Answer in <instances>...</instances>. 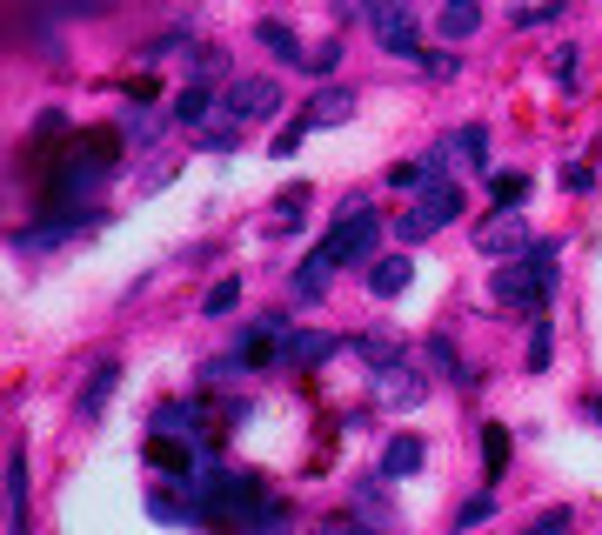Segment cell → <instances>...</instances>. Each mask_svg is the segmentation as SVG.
Here are the masks:
<instances>
[{"instance_id": "obj_2", "label": "cell", "mask_w": 602, "mask_h": 535, "mask_svg": "<svg viewBox=\"0 0 602 535\" xmlns=\"http://www.w3.org/2000/svg\"><path fill=\"white\" fill-rule=\"evenodd\" d=\"M556 254H562L556 241H536L523 261H502V268H495V302L536 321V315L549 308V288H556V268H549Z\"/></svg>"}, {"instance_id": "obj_12", "label": "cell", "mask_w": 602, "mask_h": 535, "mask_svg": "<svg viewBox=\"0 0 602 535\" xmlns=\"http://www.w3.org/2000/svg\"><path fill=\"white\" fill-rule=\"evenodd\" d=\"M328 275H335V261L315 248V254L302 261V275H295V302H321V295H328Z\"/></svg>"}, {"instance_id": "obj_14", "label": "cell", "mask_w": 602, "mask_h": 535, "mask_svg": "<svg viewBox=\"0 0 602 535\" xmlns=\"http://www.w3.org/2000/svg\"><path fill=\"white\" fill-rule=\"evenodd\" d=\"M8 522L28 528V456H21V449L8 456Z\"/></svg>"}, {"instance_id": "obj_18", "label": "cell", "mask_w": 602, "mask_h": 535, "mask_svg": "<svg viewBox=\"0 0 602 535\" xmlns=\"http://www.w3.org/2000/svg\"><path fill=\"white\" fill-rule=\"evenodd\" d=\"M114 382H121V362H101V369L88 375V395H80V415H101V408H108V395H114Z\"/></svg>"}, {"instance_id": "obj_30", "label": "cell", "mask_w": 602, "mask_h": 535, "mask_svg": "<svg viewBox=\"0 0 602 535\" xmlns=\"http://www.w3.org/2000/svg\"><path fill=\"white\" fill-rule=\"evenodd\" d=\"M489 509H495V502H489V495H475V502H462V515H456V522H462V528H469V522H489Z\"/></svg>"}, {"instance_id": "obj_13", "label": "cell", "mask_w": 602, "mask_h": 535, "mask_svg": "<svg viewBox=\"0 0 602 535\" xmlns=\"http://www.w3.org/2000/svg\"><path fill=\"white\" fill-rule=\"evenodd\" d=\"M349 114H355V95H349V87H321L308 128H335V121H349Z\"/></svg>"}, {"instance_id": "obj_32", "label": "cell", "mask_w": 602, "mask_h": 535, "mask_svg": "<svg viewBox=\"0 0 602 535\" xmlns=\"http://www.w3.org/2000/svg\"><path fill=\"white\" fill-rule=\"evenodd\" d=\"M335 61H341V47H315V54H308V67H315V74H328Z\"/></svg>"}, {"instance_id": "obj_3", "label": "cell", "mask_w": 602, "mask_h": 535, "mask_svg": "<svg viewBox=\"0 0 602 535\" xmlns=\"http://www.w3.org/2000/svg\"><path fill=\"white\" fill-rule=\"evenodd\" d=\"M456 215H469V201H462V188L449 182V174H436L428 188H415V208L395 215V234H402V241H428L436 228H449Z\"/></svg>"}, {"instance_id": "obj_25", "label": "cell", "mask_w": 602, "mask_h": 535, "mask_svg": "<svg viewBox=\"0 0 602 535\" xmlns=\"http://www.w3.org/2000/svg\"><path fill=\"white\" fill-rule=\"evenodd\" d=\"M234 302H241V282L228 275V282H215V288H208V302H201V308H208V315H228Z\"/></svg>"}, {"instance_id": "obj_21", "label": "cell", "mask_w": 602, "mask_h": 535, "mask_svg": "<svg viewBox=\"0 0 602 535\" xmlns=\"http://www.w3.org/2000/svg\"><path fill=\"white\" fill-rule=\"evenodd\" d=\"M475 241H482L489 254H502V248H523L529 234H523V221H515V215H508V221H482V234H475Z\"/></svg>"}, {"instance_id": "obj_15", "label": "cell", "mask_w": 602, "mask_h": 535, "mask_svg": "<svg viewBox=\"0 0 602 535\" xmlns=\"http://www.w3.org/2000/svg\"><path fill=\"white\" fill-rule=\"evenodd\" d=\"M415 469H422V441L415 435H395L388 449H382V476L395 482V476H415Z\"/></svg>"}, {"instance_id": "obj_4", "label": "cell", "mask_w": 602, "mask_h": 535, "mask_svg": "<svg viewBox=\"0 0 602 535\" xmlns=\"http://www.w3.org/2000/svg\"><path fill=\"white\" fill-rule=\"evenodd\" d=\"M375 234H382V221L369 215V208H341V221L328 228V241H321V254L341 268V261H349V268H362L369 254H375Z\"/></svg>"}, {"instance_id": "obj_11", "label": "cell", "mask_w": 602, "mask_h": 535, "mask_svg": "<svg viewBox=\"0 0 602 535\" xmlns=\"http://www.w3.org/2000/svg\"><path fill=\"white\" fill-rule=\"evenodd\" d=\"M335 348H341L335 335H288V348H282V362H288V369H321V362H328Z\"/></svg>"}, {"instance_id": "obj_20", "label": "cell", "mask_w": 602, "mask_h": 535, "mask_svg": "<svg viewBox=\"0 0 602 535\" xmlns=\"http://www.w3.org/2000/svg\"><path fill=\"white\" fill-rule=\"evenodd\" d=\"M569 0H523V8H508V28H543V21H562Z\"/></svg>"}, {"instance_id": "obj_16", "label": "cell", "mask_w": 602, "mask_h": 535, "mask_svg": "<svg viewBox=\"0 0 602 535\" xmlns=\"http://www.w3.org/2000/svg\"><path fill=\"white\" fill-rule=\"evenodd\" d=\"M482 28V8L475 0H442V41H469Z\"/></svg>"}, {"instance_id": "obj_5", "label": "cell", "mask_w": 602, "mask_h": 535, "mask_svg": "<svg viewBox=\"0 0 602 535\" xmlns=\"http://www.w3.org/2000/svg\"><path fill=\"white\" fill-rule=\"evenodd\" d=\"M221 108H228V121H269L275 108H282V87L275 80H262V74H241L234 87H228V95H221Z\"/></svg>"}, {"instance_id": "obj_22", "label": "cell", "mask_w": 602, "mask_h": 535, "mask_svg": "<svg viewBox=\"0 0 602 535\" xmlns=\"http://www.w3.org/2000/svg\"><path fill=\"white\" fill-rule=\"evenodd\" d=\"M456 148H462V167H482V174H489V134H482V128H462Z\"/></svg>"}, {"instance_id": "obj_10", "label": "cell", "mask_w": 602, "mask_h": 535, "mask_svg": "<svg viewBox=\"0 0 602 535\" xmlns=\"http://www.w3.org/2000/svg\"><path fill=\"white\" fill-rule=\"evenodd\" d=\"M147 462L167 469V476H182V482H195V449L175 441V435H147Z\"/></svg>"}, {"instance_id": "obj_24", "label": "cell", "mask_w": 602, "mask_h": 535, "mask_svg": "<svg viewBox=\"0 0 602 535\" xmlns=\"http://www.w3.org/2000/svg\"><path fill=\"white\" fill-rule=\"evenodd\" d=\"M489 188H495V201H502V208H515V201L529 195V174H495Z\"/></svg>"}, {"instance_id": "obj_1", "label": "cell", "mask_w": 602, "mask_h": 535, "mask_svg": "<svg viewBox=\"0 0 602 535\" xmlns=\"http://www.w3.org/2000/svg\"><path fill=\"white\" fill-rule=\"evenodd\" d=\"M114 167H121V134H114V128H88V134H74V141L61 148V161L47 167V174H54V182H47V215L74 208L80 195H95Z\"/></svg>"}, {"instance_id": "obj_27", "label": "cell", "mask_w": 602, "mask_h": 535, "mask_svg": "<svg viewBox=\"0 0 602 535\" xmlns=\"http://www.w3.org/2000/svg\"><path fill=\"white\" fill-rule=\"evenodd\" d=\"M422 67H428V74H436V80H449V74L462 67V54H422Z\"/></svg>"}, {"instance_id": "obj_6", "label": "cell", "mask_w": 602, "mask_h": 535, "mask_svg": "<svg viewBox=\"0 0 602 535\" xmlns=\"http://www.w3.org/2000/svg\"><path fill=\"white\" fill-rule=\"evenodd\" d=\"M375 41L402 61H422V34H415V14L402 8V0H388V8H375Z\"/></svg>"}, {"instance_id": "obj_9", "label": "cell", "mask_w": 602, "mask_h": 535, "mask_svg": "<svg viewBox=\"0 0 602 535\" xmlns=\"http://www.w3.org/2000/svg\"><path fill=\"white\" fill-rule=\"evenodd\" d=\"M288 341H282V321L269 315V321H254L248 335H241V369H262V362H275Z\"/></svg>"}, {"instance_id": "obj_8", "label": "cell", "mask_w": 602, "mask_h": 535, "mask_svg": "<svg viewBox=\"0 0 602 535\" xmlns=\"http://www.w3.org/2000/svg\"><path fill=\"white\" fill-rule=\"evenodd\" d=\"M408 282H415V261H408V254H382V261H369V295L395 302Z\"/></svg>"}, {"instance_id": "obj_7", "label": "cell", "mask_w": 602, "mask_h": 535, "mask_svg": "<svg viewBox=\"0 0 602 535\" xmlns=\"http://www.w3.org/2000/svg\"><path fill=\"white\" fill-rule=\"evenodd\" d=\"M428 389H422V375L408 369V362H388V369H375V402H388V408H415Z\"/></svg>"}, {"instance_id": "obj_19", "label": "cell", "mask_w": 602, "mask_h": 535, "mask_svg": "<svg viewBox=\"0 0 602 535\" xmlns=\"http://www.w3.org/2000/svg\"><path fill=\"white\" fill-rule=\"evenodd\" d=\"M254 41H262V47H275V61H308L288 21H262V28H254Z\"/></svg>"}, {"instance_id": "obj_28", "label": "cell", "mask_w": 602, "mask_h": 535, "mask_svg": "<svg viewBox=\"0 0 602 535\" xmlns=\"http://www.w3.org/2000/svg\"><path fill=\"white\" fill-rule=\"evenodd\" d=\"M549 67H556V80L569 87V80H576V47H556V61H549Z\"/></svg>"}, {"instance_id": "obj_17", "label": "cell", "mask_w": 602, "mask_h": 535, "mask_svg": "<svg viewBox=\"0 0 602 535\" xmlns=\"http://www.w3.org/2000/svg\"><path fill=\"white\" fill-rule=\"evenodd\" d=\"M502 469H508V428L502 422H482V476L502 482Z\"/></svg>"}, {"instance_id": "obj_29", "label": "cell", "mask_w": 602, "mask_h": 535, "mask_svg": "<svg viewBox=\"0 0 602 535\" xmlns=\"http://www.w3.org/2000/svg\"><path fill=\"white\" fill-rule=\"evenodd\" d=\"M302 134H308V121H295V128H282V134H275V154H295V148H302Z\"/></svg>"}, {"instance_id": "obj_23", "label": "cell", "mask_w": 602, "mask_h": 535, "mask_svg": "<svg viewBox=\"0 0 602 535\" xmlns=\"http://www.w3.org/2000/svg\"><path fill=\"white\" fill-rule=\"evenodd\" d=\"M208 114V87L195 80V87H182V95H175V121H201Z\"/></svg>"}, {"instance_id": "obj_31", "label": "cell", "mask_w": 602, "mask_h": 535, "mask_svg": "<svg viewBox=\"0 0 602 535\" xmlns=\"http://www.w3.org/2000/svg\"><path fill=\"white\" fill-rule=\"evenodd\" d=\"M556 528H569V509H543L536 515V535H556Z\"/></svg>"}, {"instance_id": "obj_26", "label": "cell", "mask_w": 602, "mask_h": 535, "mask_svg": "<svg viewBox=\"0 0 602 535\" xmlns=\"http://www.w3.org/2000/svg\"><path fill=\"white\" fill-rule=\"evenodd\" d=\"M529 369H549V321L536 315V335H529Z\"/></svg>"}]
</instances>
